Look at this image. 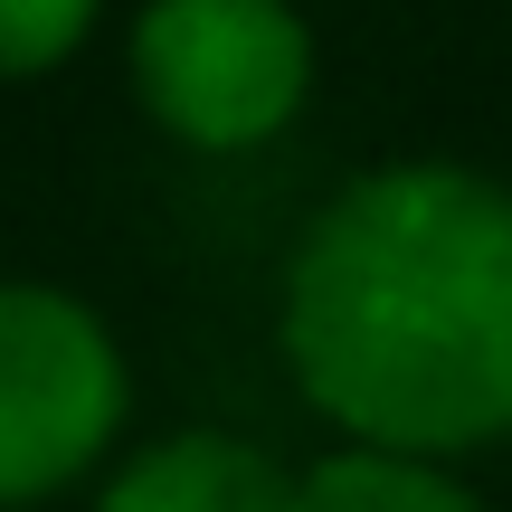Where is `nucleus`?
Segmentation results:
<instances>
[{"label": "nucleus", "instance_id": "1", "mask_svg": "<svg viewBox=\"0 0 512 512\" xmlns=\"http://www.w3.org/2000/svg\"><path fill=\"white\" fill-rule=\"evenodd\" d=\"M275 342L304 408L370 456L512 437V181L465 162L342 181L285 256Z\"/></svg>", "mask_w": 512, "mask_h": 512}, {"label": "nucleus", "instance_id": "2", "mask_svg": "<svg viewBox=\"0 0 512 512\" xmlns=\"http://www.w3.org/2000/svg\"><path fill=\"white\" fill-rule=\"evenodd\" d=\"M133 95L190 152H256L313 95V29L275 0H162L133 19Z\"/></svg>", "mask_w": 512, "mask_h": 512}, {"label": "nucleus", "instance_id": "3", "mask_svg": "<svg viewBox=\"0 0 512 512\" xmlns=\"http://www.w3.org/2000/svg\"><path fill=\"white\" fill-rule=\"evenodd\" d=\"M124 427V351L67 285H0V503H48Z\"/></svg>", "mask_w": 512, "mask_h": 512}, {"label": "nucleus", "instance_id": "4", "mask_svg": "<svg viewBox=\"0 0 512 512\" xmlns=\"http://www.w3.org/2000/svg\"><path fill=\"white\" fill-rule=\"evenodd\" d=\"M294 475L238 427H171L105 475L95 512H285Z\"/></svg>", "mask_w": 512, "mask_h": 512}, {"label": "nucleus", "instance_id": "5", "mask_svg": "<svg viewBox=\"0 0 512 512\" xmlns=\"http://www.w3.org/2000/svg\"><path fill=\"white\" fill-rule=\"evenodd\" d=\"M285 512H484L446 465H418V456H370V446H342L323 456L313 475H294Z\"/></svg>", "mask_w": 512, "mask_h": 512}, {"label": "nucleus", "instance_id": "6", "mask_svg": "<svg viewBox=\"0 0 512 512\" xmlns=\"http://www.w3.org/2000/svg\"><path fill=\"white\" fill-rule=\"evenodd\" d=\"M95 38L86 0H0V86L19 76H48L57 57H76Z\"/></svg>", "mask_w": 512, "mask_h": 512}]
</instances>
